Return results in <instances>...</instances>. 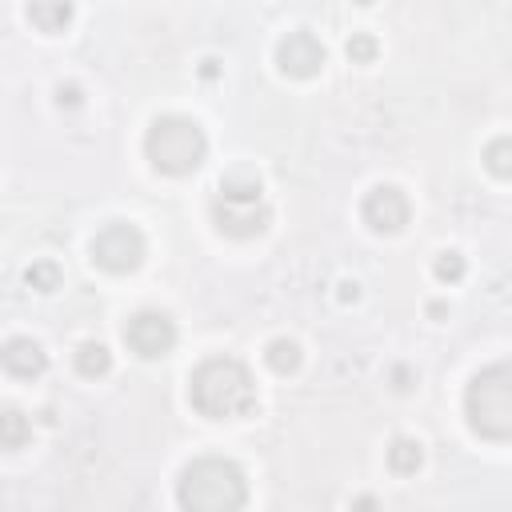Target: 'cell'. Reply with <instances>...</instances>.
Returning a JSON list of instances; mask_svg holds the SVG:
<instances>
[{
    "label": "cell",
    "mask_w": 512,
    "mask_h": 512,
    "mask_svg": "<svg viewBox=\"0 0 512 512\" xmlns=\"http://www.w3.org/2000/svg\"><path fill=\"white\" fill-rule=\"evenodd\" d=\"M188 400L208 420H236V416H248L256 408V384L240 360L212 356L192 372Z\"/></svg>",
    "instance_id": "cell-1"
},
{
    "label": "cell",
    "mask_w": 512,
    "mask_h": 512,
    "mask_svg": "<svg viewBox=\"0 0 512 512\" xmlns=\"http://www.w3.org/2000/svg\"><path fill=\"white\" fill-rule=\"evenodd\" d=\"M176 500L184 512H240L248 500L244 468L228 456H196L176 480Z\"/></svg>",
    "instance_id": "cell-2"
},
{
    "label": "cell",
    "mask_w": 512,
    "mask_h": 512,
    "mask_svg": "<svg viewBox=\"0 0 512 512\" xmlns=\"http://www.w3.org/2000/svg\"><path fill=\"white\" fill-rule=\"evenodd\" d=\"M144 156L156 172L164 176H188L204 164L208 156V140H204V128L192 120V116H156L152 128L144 132Z\"/></svg>",
    "instance_id": "cell-3"
},
{
    "label": "cell",
    "mask_w": 512,
    "mask_h": 512,
    "mask_svg": "<svg viewBox=\"0 0 512 512\" xmlns=\"http://www.w3.org/2000/svg\"><path fill=\"white\" fill-rule=\"evenodd\" d=\"M468 428L484 440H508L512 436V368L500 360L492 368H480L468 380L464 392Z\"/></svg>",
    "instance_id": "cell-4"
},
{
    "label": "cell",
    "mask_w": 512,
    "mask_h": 512,
    "mask_svg": "<svg viewBox=\"0 0 512 512\" xmlns=\"http://www.w3.org/2000/svg\"><path fill=\"white\" fill-rule=\"evenodd\" d=\"M92 260L104 272H116V276L140 268V260H144V236H140V228L136 224H124V220L104 224L92 236Z\"/></svg>",
    "instance_id": "cell-5"
},
{
    "label": "cell",
    "mask_w": 512,
    "mask_h": 512,
    "mask_svg": "<svg viewBox=\"0 0 512 512\" xmlns=\"http://www.w3.org/2000/svg\"><path fill=\"white\" fill-rule=\"evenodd\" d=\"M124 344H128L136 356H144V360L168 356L172 344H176V324H172L168 312L144 308V312H136V316L124 324Z\"/></svg>",
    "instance_id": "cell-6"
},
{
    "label": "cell",
    "mask_w": 512,
    "mask_h": 512,
    "mask_svg": "<svg viewBox=\"0 0 512 512\" xmlns=\"http://www.w3.org/2000/svg\"><path fill=\"white\" fill-rule=\"evenodd\" d=\"M276 64L284 76H296V80H308L324 68V44L312 36V32H288L280 44H276Z\"/></svg>",
    "instance_id": "cell-7"
},
{
    "label": "cell",
    "mask_w": 512,
    "mask_h": 512,
    "mask_svg": "<svg viewBox=\"0 0 512 512\" xmlns=\"http://www.w3.org/2000/svg\"><path fill=\"white\" fill-rule=\"evenodd\" d=\"M360 212H364V224L372 228V232H400L404 224H408V196L396 188V184H376L368 196H364V204H360Z\"/></svg>",
    "instance_id": "cell-8"
},
{
    "label": "cell",
    "mask_w": 512,
    "mask_h": 512,
    "mask_svg": "<svg viewBox=\"0 0 512 512\" xmlns=\"http://www.w3.org/2000/svg\"><path fill=\"white\" fill-rule=\"evenodd\" d=\"M212 220L224 236L232 240H248V236H260L268 228V208L264 204H224L216 200L212 204Z\"/></svg>",
    "instance_id": "cell-9"
},
{
    "label": "cell",
    "mask_w": 512,
    "mask_h": 512,
    "mask_svg": "<svg viewBox=\"0 0 512 512\" xmlns=\"http://www.w3.org/2000/svg\"><path fill=\"white\" fill-rule=\"evenodd\" d=\"M0 364H4L16 380H36V376L48 368V352H44L32 336H12V340L0 348Z\"/></svg>",
    "instance_id": "cell-10"
},
{
    "label": "cell",
    "mask_w": 512,
    "mask_h": 512,
    "mask_svg": "<svg viewBox=\"0 0 512 512\" xmlns=\"http://www.w3.org/2000/svg\"><path fill=\"white\" fill-rule=\"evenodd\" d=\"M224 204H260V176L248 172V168H236L220 180V196Z\"/></svg>",
    "instance_id": "cell-11"
},
{
    "label": "cell",
    "mask_w": 512,
    "mask_h": 512,
    "mask_svg": "<svg viewBox=\"0 0 512 512\" xmlns=\"http://www.w3.org/2000/svg\"><path fill=\"white\" fill-rule=\"evenodd\" d=\"M420 464H424V448H420V440H412V436H396V440L388 444V468H392L396 476H412Z\"/></svg>",
    "instance_id": "cell-12"
},
{
    "label": "cell",
    "mask_w": 512,
    "mask_h": 512,
    "mask_svg": "<svg viewBox=\"0 0 512 512\" xmlns=\"http://www.w3.org/2000/svg\"><path fill=\"white\" fill-rule=\"evenodd\" d=\"M108 368H112V352H108L100 340H84V344L76 348V372H80V376L96 380V376H108Z\"/></svg>",
    "instance_id": "cell-13"
},
{
    "label": "cell",
    "mask_w": 512,
    "mask_h": 512,
    "mask_svg": "<svg viewBox=\"0 0 512 512\" xmlns=\"http://www.w3.org/2000/svg\"><path fill=\"white\" fill-rule=\"evenodd\" d=\"M32 436V420L20 408H0V448H24Z\"/></svg>",
    "instance_id": "cell-14"
},
{
    "label": "cell",
    "mask_w": 512,
    "mask_h": 512,
    "mask_svg": "<svg viewBox=\"0 0 512 512\" xmlns=\"http://www.w3.org/2000/svg\"><path fill=\"white\" fill-rule=\"evenodd\" d=\"M264 364H268L272 372H280V376L296 372V368H300V348H296V340H288V336L272 340V344L264 348Z\"/></svg>",
    "instance_id": "cell-15"
},
{
    "label": "cell",
    "mask_w": 512,
    "mask_h": 512,
    "mask_svg": "<svg viewBox=\"0 0 512 512\" xmlns=\"http://www.w3.org/2000/svg\"><path fill=\"white\" fill-rule=\"evenodd\" d=\"M28 20L40 32H64V24L72 20V4H28Z\"/></svg>",
    "instance_id": "cell-16"
},
{
    "label": "cell",
    "mask_w": 512,
    "mask_h": 512,
    "mask_svg": "<svg viewBox=\"0 0 512 512\" xmlns=\"http://www.w3.org/2000/svg\"><path fill=\"white\" fill-rule=\"evenodd\" d=\"M24 284L36 288V292H52V288H60V268H56L52 260H36V264L24 272Z\"/></svg>",
    "instance_id": "cell-17"
},
{
    "label": "cell",
    "mask_w": 512,
    "mask_h": 512,
    "mask_svg": "<svg viewBox=\"0 0 512 512\" xmlns=\"http://www.w3.org/2000/svg\"><path fill=\"white\" fill-rule=\"evenodd\" d=\"M488 168H492L496 176H508V172H512V140H508V136H496V140L488 144Z\"/></svg>",
    "instance_id": "cell-18"
},
{
    "label": "cell",
    "mask_w": 512,
    "mask_h": 512,
    "mask_svg": "<svg viewBox=\"0 0 512 512\" xmlns=\"http://www.w3.org/2000/svg\"><path fill=\"white\" fill-rule=\"evenodd\" d=\"M432 272H436L440 284H456L464 276V256L460 252H440L436 264H432Z\"/></svg>",
    "instance_id": "cell-19"
},
{
    "label": "cell",
    "mask_w": 512,
    "mask_h": 512,
    "mask_svg": "<svg viewBox=\"0 0 512 512\" xmlns=\"http://www.w3.org/2000/svg\"><path fill=\"white\" fill-rule=\"evenodd\" d=\"M348 60H352V64H372V60H376V36L352 32V40H348Z\"/></svg>",
    "instance_id": "cell-20"
},
{
    "label": "cell",
    "mask_w": 512,
    "mask_h": 512,
    "mask_svg": "<svg viewBox=\"0 0 512 512\" xmlns=\"http://www.w3.org/2000/svg\"><path fill=\"white\" fill-rule=\"evenodd\" d=\"M352 512H380V504H376V496H356Z\"/></svg>",
    "instance_id": "cell-21"
},
{
    "label": "cell",
    "mask_w": 512,
    "mask_h": 512,
    "mask_svg": "<svg viewBox=\"0 0 512 512\" xmlns=\"http://www.w3.org/2000/svg\"><path fill=\"white\" fill-rule=\"evenodd\" d=\"M60 104H80V88L76 84H68V88L60 84Z\"/></svg>",
    "instance_id": "cell-22"
}]
</instances>
